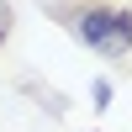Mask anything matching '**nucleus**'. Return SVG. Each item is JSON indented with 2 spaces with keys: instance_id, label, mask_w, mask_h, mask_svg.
I'll use <instances>...</instances> for the list:
<instances>
[{
  "instance_id": "obj_1",
  "label": "nucleus",
  "mask_w": 132,
  "mask_h": 132,
  "mask_svg": "<svg viewBox=\"0 0 132 132\" xmlns=\"http://www.w3.org/2000/svg\"><path fill=\"white\" fill-rule=\"evenodd\" d=\"M69 16V32L95 53H132V11H116V5H101V0H85V5L63 11Z\"/></svg>"
},
{
  "instance_id": "obj_2",
  "label": "nucleus",
  "mask_w": 132,
  "mask_h": 132,
  "mask_svg": "<svg viewBox=\"0 0 132 132\" xmlns=\"http://www.w3.org/2000/svg\"><path fill=\"white\" fill-rule=\"evenodd\" d=\"M5 32H11V27H5V21H0V48H5Z\"/></svg>"
}]
</instances>
